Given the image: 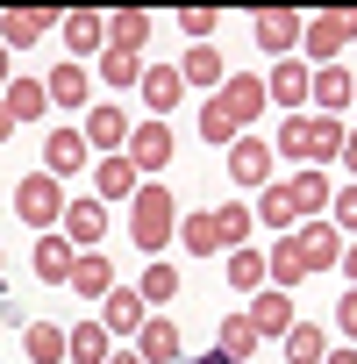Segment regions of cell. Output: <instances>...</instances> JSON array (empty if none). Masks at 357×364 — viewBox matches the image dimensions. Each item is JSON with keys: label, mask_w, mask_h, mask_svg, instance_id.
Wrapping results in <instances>:
<instances>
[{"label": "cell", "mask_w": 357, "mask_h": 364, "mask_svg": "<svg viewBox=\"0 0 357 364\" xmlns=\"http://www.w3.org/2000/svg\"><path fill=\"white\" fill-rule=\"evenodd\" d=\"M272 100H265V79L257 72H229L222 86H215V100L201 107V136L208 143H236V136H250V122L265 114Z\"/></svg>", "instance_id": "obj_1"}, {"label": "cell", "mask_w": 357, "mask_h": 364, "mask_svg": "<svg viewBox=\"0 0 357 364\" xmlns=\"http://www.w3.org/2000/svg\"><path fill=\"white\" fill-rule=\"evenodd\" d=\"M272 157H314V171H321V157H343V122H329V114H286Z\"/></svg>", "instance_id": "obj_2"}, {"label": "cell", "mask_w": 357, "mask_h": 364, "mask_svg": "<svg viewBox=\"0 0 357 364\" xmlns=\"http://www.w3.org/2000/svg\"><path fill=\"white\" fill-rule=\"evenodd\" d=\"M171 229H178V208H171V186H136V200H129V236H136V250H164L171 243Z\"/></svg>", "instance_id": "obj_3"}, {"label": "cell", "mask_w": 357, "mask_h": 364, "mask_svg": "<svg viewBox=\"0 0 357 364\" xmlns=\"http://www.w3.org/2000/svg\"><path fill=\"white\" fill-rule=\"evenodd\" d=\"M343 43H357V8L307 15V29H300V65H307V72H321V65H343Z\"/></svg>", "instance_id": "obj_4"}, {"label": "cell", "mask_w": 357, "mask_h": 364, "mask_svg": "<svg viewBox=\"0 0 357 364\" xmlns=\"http://www.w3.org/2000/svg\"><path fill=\"white\" fill-rule=\"evenodd\" d=\"M65 208H72V200H65V178H50V171H29L22 186H15V215H22L36 236H50V229L65 222Z\"/></svg>", "instance_id": "obj_5"}, {"label": "cell", "mask_w": 357, "mask_h": 364, "mask_svg": "<svg viewBox=\"0 0 357 364\" xmlns=\"http://www.w3.org/2000/svg\"><path fill=\"white\" fill-rule=\"evenodd\" d=\"M129 136H136L129 107H122V100H93V114H86V150H100V157H122V150H129Z\"/></svg>", "instance_id": "obj_6"}, {"label": "cell", "mask_w": 357, "mask_h": 364, "mask_svg": "<svg viewBox=\"0 0 357 364\" xmlns=\"http://www.w3.org/2000/svg\"><path fill=\"white\" fill-rule=\"evenodd\" d=\"M300 29H307V15H293V8H257L250 15V36L272 58H300Z\"/></svg>", "instance_id": "obj_7"}, {"label": "cell", "mask_w": 357, "mask_h": 364, "mask_svg": "<svg viewBox=\"0 0 357 364\" xmlns=\"http://www.w3.org/2000/svg\"><path fill=\"white\" fill-rule=\"evenodd\" d=\"M293 257H300L307 279H314V272H336V264H343V236H336L329 222H300V229H293Z\"/></svg>", "instance_id": "obj_8"}, {"label": "cell", "mask_w": 357, "mask_h": 364, "mask_svg": "<svg viewBox=\"0 0 357 364\" xmlns=\"http://www.w3.org/2000/svg\"><path fill=\"white\" fill-rule=\"evenodd\" d=\"M307 100H314V114L343 122V107L357 100V72H350V65H321V72L307 79Z\"/></svg>", "instance_id": "obj_9"}, {"label": "cell", "mask_w": 357, "mask_h": 364, "mask_svg": "<svg viewBox=\"0 0 357 364\" xmlns=\"http://www.w3.org/2000/svg\"><path fill=\"white\" fill-rule=\"evenodd\" d=\"M136 171H164L171 157H178V136H171V122H136V136H129V150H122Z\"/></svg>", "instance_id": "obj_10"}, {"label": "cell", "mask_w": 357, "mask_h": 364, "mask_svg": "<svg viewBox=\"0 0 357 364\" xmlns=\"http://www.w3.org/2000/svg\"><path fill=\"white\" fill-rule=\"evenodd\" d=\"M143 107H150V122H171V107L186 100V79H178V65H143Z\"/></svg>", "instance_id": "obj_11"}, {"label": "cell", "mask_w": 357, "mask_h": 364, "mask_svg": "<svg viewBox=\"0 0 357 364\" xmlns=\"http://www.w3.org/2000/svg\"><path fill=\"white\" fill-rule=\"evenodd\" d=\"M229 178H236V186H272V143H257V136H236L229 143Z\"/></svg>", "instance_id": "obj_12"}, {"label": "cell", "mask_w": 357, "mask_h": 364, "mask_svg": "<svg viewBox=\"0 0 357 364\" xmlns=\"http://www.w3.org/2000/svg\"><path fill=\"white\" fill-rule=\"evenodd\" d=\"M58 29H65V50H72V65H79V58H100V50H107V15H93V8H72V15L58 22Z\"/></svg>", "instance_id": "obj_13"}, {"label": "cell", "mask_w": 357, "mask_h": 364, "mask_svg": "<svg viewBox=\"0 0 357 364\" xmlns=\"http://www.w3.org/2000/svg\"><path fill=\"white\" fill-rule=\"evenodd\" d=\"M58 236H65L72 250H100V236H107V208H100V200H72L65 222H58Z\"/></svg>", "instance_id": "obj_14"}, {"label": "cell", "mask_w": 357, "mask_h": 364, "mask_svg": "<svg viewBox=\"0 0 357 364\" xmlns=\"http://www.w3.org/2000/svg\"><path fill=\"white\" fill-rule=\"evenodd\" d=\"M136 186H143V171L129 157H93V200L100 208L107 200H136Z\"/></svg>", "instance_id": "obj_15"}, {"label": "cell", "mask_w": 357, "mask_h": 364, "mask_svg": "<svg viewBox=\"0 0 357 364\" xmlns=\"http://www.w3.org/2000/svg\"><path fill=\"white\" fill-rule=\"evenodd\" d=\"M136 357H143V364H178V357H186V343H178L171 314H150V321L136 328Z\"/></svg>", "instance_id": "obj_16"}, {"label": "cell", "mask_w": 357, "mask_h": 364, "mask_svg": "<svg viewBox=\"0 0 357 364\" xmlns=\"http://www.w3.org/2000/svg\"><path fill=\"white\" fill-rule=\"evenodd\" d=\"M307 79H314V72H307L300 58H279V65H272V79H265V100H272V107H286V114H300Z\"/></svg>", "instance_id": "obj_17"}, {"label": "cell", "mask_w": 357, "mask_h": 364, "mask_svg": "<svg viewBox=\"0 0 357 364\" xmlns=\"http://www.w3.org/2000/svg\"><path fill=\"white\" fill-rule=\"evenodd\" d=\"M143 321H150V307H143L136 286H114V293L100 300V328H107V336H136Z\"/></svg>", "instance_id": "obj_18"}, {"label": "cell", "mask_w": 357, "mask_h": 364, "mask_svg": "<svg viewBox=\"0 0 357 364\" xmlns=\"http://www.w3.org/2000/svg\"><path fill=\"white\" fill-rule=\"evenodd\" d=\"M86 157H93V150H86V129H50V143H43V171H50V178H72Z\"/></svg>", "instance_id": "obj_19"}, {"label": "cell", "mask_w": 357, "mask_h": 364, "mask_svg": "<svg viewBox=\"0 0 357 364\" xmlns=\"http://www.w3.org/2000/svg\"><path fill=\"white\" fill-rule=\"evenodd\" d=\"M286 200H293L300 222H321V208H329V171H314V164L293 171V178H286Z\"/></svg>", "instance_id": "obj_20"}, {"label": "cell", "mask_w": 357, "mask_h": 364, "mask_svg": "<svg viewBox=\"0 0 357 364\" xmlns=\"http://www.w3.org/2000/svg\"><path fill=\"white\" fill-rule=\"evenodd\" d=\"M50 29H58V15H50V8H15V15H0V43H8V50L43 43Z\"/></svg>", "instance_id": "obj_21"}, {"label": "cell", "mask_w": 357, "mask_h": 364, "mask_svg": "<svg viewBox=\"0 0 357 364\" xmlns=\"http://www.w3.org/2000/svg\"><path fill=\"white\" fill-rule=\"evenodd\" d=\"M178 243H186L193 257H215L229 236H222V208H201V215H178Z\"/></svg>", "instance_id": "obj_22"}, {"label": "cell", "mask_w": 357, "mask_h": 364, "mask_svg": "<svg viewBox=\"0 0 357 364\" xmlns=\"http://www.w3.org/2000/svg\"><path fill=\"white\" fill-rule=\"evenodd\" d=\"M86 93H93V72H86V65H72V58L43 79V100H50V107H86Z\"/></svg>", "instance_id": "obj_23"}, {"label": "cell", "mask_w": 357, "mask_h": 364, "mask_svg": "<svg viewBox=\"0 0 357 364\" xmlns=\"http://www.w3.org/2000/svg\"><path fill=\"white\" fill-rule=\"evenodd\" d=\"M79 300H107L114 293V264L100 257V250H79V264H72V279H65Z\"/></svg>", "instance_id": "obj_24"}, {"label": "cell", "mask_w": 357, "mask_h": 364, "mask_svg": "<svg viewBox=\"0 0 357 364\" xmlns=\"http://www.w3.org/2000/svg\"><path fill=\"white\" fill-rule=\"evenodd\" d=\"M250 328H257V336H279V343H286V328H293V293L265 286V293L250 300Z\"/></svg>", "instance_id": "obj_25"}, {"label": "cell", "mask_w": 357, "mask_h": 364, "mask_svg": "<svg viewBox=\"0 0 357 364\" xmlns=\"http://www.w3.org/2000/svg\"><path fill=\"white\" fill-rule=\"evenodd\" d=\"M65 357H72V364H107V357H114V336H107L100 321H79V328H65Z\"/></svg>", "instance_id": "obj_26"}, {"label": "cell", "mask_w": 357, "mask_h": 364, "mask_svg": "<svg viewBox=\"0 0 357 364\" xmlns=\"http://www.w3.org/2000/svg\"><path fill=\"white\" fill-rule=\"evenodd\" d=\"M143 43H150V15L143 8H114L107 15V50H136L143 58Z\"/></svg>", "instance_id": "obj_27"}, {"label": "cell", "mask_w": 357, "mask_h": 364, "mask_svg": "<svg viewBox=\"0 0 357 364\" xmlns=\"http://www.w3.org/2000/svg\"><path fill=\"white\" fill-rule=\"evenodd\" d=\"M72 264H79V250L50 229V236H36V279H50V286H65L72 279Z\"/></svg>", "instance_id": "obj_28"}, {"label": "cell", "mask_w": 357, "mask_h": 364, "mask_svg": "<svg viewBox=\"0 0 357 364\" xmlns=\"http://www.w3.org/2000/svg\"><path fill=\"white\" fill-rule=\"evenodd\" d=\"M178 79H186V86H222V50L215 43H193L186 58H178Z\"/></svg>", "instance_id": "obj_29"}, {"label": "cell", "mask_w": 357, "mask_h": 364, "mask_svg": "<svg viewBox=\"0 0 357 364\" xmlns=\"http://www.w3.org/2000/svg\"><path fill=\"white\" fill-rule=\"evenodd\" d=\"M257 222H265V229H279V236H293V222H300V215H293V200H286V178H272V186L257 193Z\"/></svg>", "instance_id": "obj_30"}, {"label": "cell", "mask_w": 357, "mask_h": 364, "mask_svg": "<svg viewBox=\"0 0 357 364\" xmlns=\"http://www.w3.org/2000/svg\"><path fill=\"white\" fill-rule=\"evenodd\" d=\"M0 100H8V114H15V129L22 122H36L50 100H43V79H8V93H0Z\"/></svg>", "instance_id": "obj_31"}, {"label": "cell", "mask_w": 357, "mask_h": 364, "mask_svg": "<svg viewBox=\"0 0 357 364\" xmlns=\"http://www.w3.org/2000/svg\"><path fill=\"white\" fill-rule=\"evenodd\" d=\"M257 343H265V336L250 328V314H229V321H222V336H215V350H222L229 364H243V357H250Z\"/></svg>", "instance_id": "obj_32"}, {"label": "cell", "mask_w": 357, "mask_h": 364, "mask_svg": "<svg viewBox=\"0 0 357 364\" xmlns=\"http://www.w3.org/2000/svg\"><path fill=\"white\" fill-rule=\"evenodd\" d=\"M229 286L236 293H265V250H250V243L229 250Z\"/></svg>", "instance_id": "obj_33"}, {"label": "cell", "mask_w": 357, "mask_h": 364, "mask_svg": "<svg viewBox=\"0 0 357 364\" xmlns=\"http://www.w3.org/2000/svg\"><path fill=\"white\" fill-rule=\"evenodd\" d=\"M22 350H29V364H58V357H65V328H58V321H29Z\"/></svg>", "instance_id": "obj_34"}, {"label": "cell", "mask_w": 357, "mask_h": 364, "mask_svg": "<svg viewBox=\"0 0 357 364\" xmlns=\"http://www.w3.org/2000/svg\"><path fill=\"white\" fill-rule=\"evenodd\" d=\"M321 357H329V336L307 328V321H293L286 328V364H321Z\"/></svg>", "instance_id": "obj_35"}, {"label": "cell", "mask_w": 357, "mask_h": 364, "mask_svg": "<svg viewBox=\"0 0 357 364\" xmlns=\"http://www.w3.org/2000/svg\"><path fill=\"white\" fill-rule=\"evenodd\" d=\"M100 79L122 93V86H143V58L136 50H100Z\"/></svg>", "instance_id": "obj_36"}, {"label": "cell", "mask_w": 357, "mask_h": 364, "mask_svg": "<svg viewBox=\"0 0 357 364\" xmlns=\"http://www.w3.org/2000/svg\"><path fill=\"white\" fill-rule=\"evenodd\" d=\"M136 293H143V307L157 314V307H171V293H178V272H171V264H150V272L136 279Z\"/></svg>", "instance_id": "obj_37"}, {"label": "cell", "mask_w": 357, "mask_h": 364, "mask_svg": "<svg viewBox=\"0 0 357 364\" xmlns=\"http://www.w3.org/2000/svg\"><path fill=\"white\" fill-rule=\"evenodd\" d=\"M329 229H336V236H357V186L329 193Z\"/></svg>", "instance_id": "obj_38"}, {"label": "cell", "mask_w": 357, "mask_h": 364, "mask_svg": "<svg viewBox=\"0 0 357 364\" xmlns=\"http://www.w3.org/2000/svg\"><path fill=\"white\" fill-rule=\"evenodd\" d=\"M250 229H257V215L229 200V208H222V236H229V250H243V243H250Z\"/></svg>", "instance_id": "obj_39"}, {"label": "cell", "mask_w": 357, "mask_h": 364, "mask_svg": "<svg viewBox=\"0 0 357 364\" xmlns=\"http://www.w3.org/2000/svg\"><path fill=\"white\" fill-rule=\"evenodd\" d=\"M215 22H222L215 8H186V15H178V29H186L193 43H208V36H215Z\"/></svg>", "instance_id": "obj_40"}, {"label": "cell", "mask_w": 357, "mask_h": 364, "mask_svg": "<svg viewBox=\"0 0 357 364\" xmlns=\"http://www.w3.org/2000/svg\"><path fill=\"white\" fill-rule=\"evenodd\" d=\"M336 328H343V343L357 336V293H343V300H336Z\"/></svg>", "instance_id": "obj_41"}, {"label": "cell", "mask_w": 357, "mask_h": 364, "mask_svg": "<svg viewBox=\"0 0 357 364\" xmlns=\"http://www.w3.org/2000/svg\"><path fill=\"white\" fill-rule=\"evenodd\" d=\"M343 171L357 178V129H343Z\"/></svg>", "instance_id": "obj_42"}, {"label": "cell", "mask_w": 357, "mask_h": 364, "mask_svg": "<svg viewBox=\"0 0 357 364\" xmlns=\"http://www.w3.org/2000/svg\"><path fill=\"white\" fill-rule=\"evenodd\" d=\"M321 364H357V350H350V343H329V357H321Z\"/></svg>", "instance_id": "obj_43"}, {"label": "cell", "mask_w": 357, "mask_h": 364, "mask_svg": "<svg viewBox=\"0 0 357 364\" xmlns=\"http://www.w3.org/2000/svg\"><path fill=\"white\" fill-rule=\"evenodd\" d=\"M343 279H350V293H357V243L343 250Z\"/></svg>", "instance_id": "obj_44"}, {"label": "cell", "mask_w": 357, "mask_h": 364, "mask_svg": "<svg viewBox=\"0 0 357 364\" xmlns=\"http://www.w3.org/2000/svg\"><path fill=\"white\" fill-rule=\"evenodd\" d=\"M15 136V114H8V100H0V143H8Z\"/></svg>", "instance_id": "obj_45"}, {"label": "cell", "mask_w": 357, "mask_h": 364, "mask_svg": "<svg viewBox=\"0 0 357 364\" xmlns=\"http://www.w3.org/2000/svg\"><path fill=\"white\" fill-rule=\"evenodd\" d=\"M8 79H15V72H8V43H0V93H8Z\"/></svg>", "instance_id": "obj_46"}, {"label": "cell", "mask_w": 357, "mask_h": 364, "mask_svg": "<svg viewBox=\"0 0 357 364\" xmlns=\"http://www.w3.org/2000/svg\"><path fill=\"white\" fill-rule=\"evenodd\" d=\"M107 364H143V357H136V350H114V357H107Z\"/></svg>", "instance_id": "obj_47"}, {"label": "cell", "mask_w": 357, "mask_h": 364, "mask_svg": "<svg viewBox=\"0 0 357 364\" xmlns=\"http://www.w3.org/2000/svg\"><path fill=\"white\" fill-rule=\"evenodd\" d=\"M193 364H229V357H222V350H201V357H193Z\"/></svg>", "instance_id": "obj_48"}, {"label": "cell", "mask_w": 357, "mask_h": 364, "mask_svg": "<svg viewBox=\"0 0 357 364\" xmlns=\"http://www.w3.org/2000/svg\"><path fill=\"white\" fill-rule=\"evenodd\" d=\"M0 272H8V250H0Z\"/></svg>", "instance_id": "obj_49"}, {"label": "cell", "mask_w": 357, "mask_h": 364, "mask_svg": "<svg viewBox=\"0 0 357 364\" xmlns=\"http://www.w3.org/2000/svg\"><path fill=\"white\" fill-rule=\"evenodd\" d=\"M350 107H357V100H350Z\"/></svg>", "instance_id": "obj_50"}]
</instances>
